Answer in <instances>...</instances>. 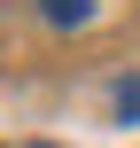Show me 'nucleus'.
Wrapping results in <instances>:
<instances>
[{"mask_svg": "<svg viewBox=\"0 0 140 148\" xmlns=\"http://www.w3.org/2000/svg\"><path fill=\"white\" fill-rule=\"evenodd\" d=\"M23 148H55V140H23Z\"/></svg>", "mask_w": 140, "mask_h": 148, "instance_id": "obj_3", "label": "nucleus"}, {"mask_svg": "<svg viewBox=\"0 0 140 148\" xmlns=\"http://www.w3.org/2000/svg\"><path fill=\"white\" fill-rule=\"evenodd\" d=\"M140 117V78H117V125Z\"/></svg>", "mask_w": 140, "mask_h": 148, "instance_id": "obj_2", "label": "nucleus"}, {"mask_svg": "<svg viewBox=\"0 0 140 148\" xmlns=\"http://www.w3.org/2000/svg\"><path fill=\"white\" fill-rule=\"evenodd\" d=\"M39 16H47L55 31H86V23H94V0H39Z\"/></svg>", "mask_w": 140, "mask_h": 148, "instance_id": "obj_1", "label": "nucleus"}]
</instances>
